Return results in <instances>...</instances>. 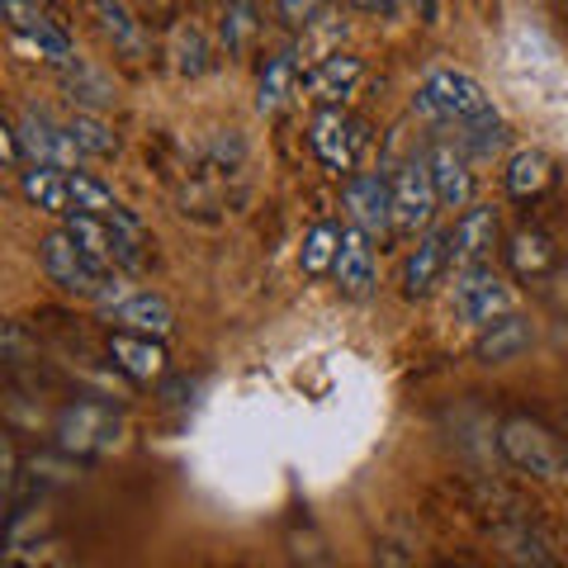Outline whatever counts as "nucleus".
Segmentation results:
<instances>
[{
  "instance_id": "obj_1",
  "label": "nucleus",
  "mask_w": 568,
  "mask_h": 568,
  "mask_svg": "<svg viewBox=\"0 0 568 568\" xmlns=\"http://www.w3.org/2000/svg\"><path fill=\"white\" fill-rule=\"evenodd\" d=\"M413 110L436 119V123H459V129H474V123L497 119L493 95L469 77V71H455V67H436L432 77L422 81Z\"/></svg>"
},
{
  "instance_id": "obj_2",
  "label": "nucleus",
  "mask_w": 568,
  "mask_h": 568,
  "mask_svg": "<svg viewBox=\"0 0 568 568\" xmlns=\"http://www.w3.org/2000/svg\"><path fill=\"white\" fill-rule=\"evenodd\" d=\"M119 436H123V417L114 413L110 403H71L67 413L58 417V446L71 450V455H104V450H114L119 446Z\"/></svg>"
},
{
  "instance_id": "obj_3",
  "label": "nucleus",
  "mask_w": 568,
  "mask_h": 568,
  "mask_svg": "<svg viewBox=\"0 0 568 568\" xmlns=\"http://www.w3.org/2000/svg\"><path fill=\"white\" fill-rule=\"evenodd\" d=\"M497 446H503V455L521 474H530V478H564V469H568L559 440L549 436L540 422H526V417L503 422V432H497Z\"/></svg>"
},
{
  "instance_id": "obj_4",
  "label": "nucleus",
  "mask_w": 568,
  "mask_h": 568,
  "mask_svg": "<svg viewBox=\"0 0 568 568\" xmlns=\"http://www.w3.org/2000/svg\"><path fill=\"white\" fill-rule=\"evenodd\" d=\"M39 261H43V271H48L52 284H62L67 294H81V298H95L100 284H104V275H110L104 265H95L77 242L67 237V227H62V233H48V237H43Z\"/></svg>"
},
{
  "instance_id": "obj_5",
  "label": "nucleus",
  "mask_w": 568,
  "mask_h": 568,
  "mask_svg": "<svg viewBox=\"0 0 568 568\" xmlns=\"http://www.w3.org/2000/svg\"><path fill=\"white\" fill-rule=\"evenodd\" d=\"M308 148H313V156L323 162L327 171H351L355 166V156H361V148H365V129L355 123L346 110H336V104H327L323 114L313 119V129H308Z\"/></svg>"
},
{
  "instance_id": "obj_6",
  "label": "nucleus",
  "mask_w": 568,
  "mask_h": 568,
  "mask_svg": "<svg viewBox=\"0 0 568 568\" xmlns=\"http://www.w3.org/2000/svg\"><path fill=\"white\" fill-rule=\"evenodd\" d=\"M511 308H517V294H511L493 271H484V265L465 271V280L455 284V317L469 327H488Z\"/></svg>"
},
{
  "instance_id": "obj_7",
  "label": "nucleus",
  "mask_w": 568,
  "mask_h": 568,
  "mask_svg": "<svg viewBox=\"0 0 568 568\" xmlns=\"http://www.w3.org/2000/svg\"><path fill=\"white\" fill-rule=\"evenodd\" d=\"M6 24L24 48H33L39 58L71 62V33L62 24H52L39 0H6Z\"/></svg>"
},
{
  "instance_id": "obj_8",
  "label": "nucleus",
  "mask_w": 568,
  "mask_h": 568,
  "mask_svg": "<svg viewBox=\"0 0 568 568\" xmlns=\"http://www.w3.org/2000/svg\"><path fill=\"white\" fill-rule=\"evenodd\" d=\"M436 209H440V200H436V185H432V166L407 162L394 181V227L413 237L417 227H426L436 219Z\"/></svg>"
},
{
  "instance_id": "obj_9",
  "label": "nucleus",
  "mask_w": 568,
  "mask_h": 568,
  "mask_svg": "<svg viewBox=\"0 0 568 568\" xmlns=\"http://www.w3.org/2000/svg\"><path fill=\"white\" fill-rule=\"evenodd\" d=\"M20 142H24V152H29V162H39V166H62V171H71L81 162V148L71 142V133H67V123H52L48 114H39V110H29V114H20Z\"/></svg>"
},
{
  "instance_id": "obj_10",
  "label": "nucleus",
  "mask_w": 568,
  "mask_h": 568,
  "mask_svg": "<svg viewBox=\"0 0 568 568\" xmlns=\"http://www.w3.org/2000/svg\"><path fill=\"white\" fill-rule=\"evenodd\" d=\"M332 275H336V290L351 298H365L375 290V246H369V233L361 223L342 233V252H336Z\"/></svg>"
},
{
  "instance_id": "obj_11",
  "label": "nucleus",
  "mask_w": 568,
  "mask_h": 568,
  "mask_svg": "<svg viewBox=\"0 0 568 568\" xmlns=\"http://www.w3.org/2000/svg\"><path fill=\"white\" fill-rule=\"evenodd\" d=\"M110 361L138 384H152L166 375V351L162 336H142V332H114L110 336Z\"/></svg>"
},
{
  "instance_id": "obj_12",
  "label": "nucleus",
  "mask_w": 568,
  "mask_h": 568,
  "mask_svg": "<svg viewBox=\"0 0 568 568\" xmlns=\"http://www.w3.org/2000/svg\"><path fill=\"white\" fill-rule=\"evenodd\" d=\"M346 209L365 233H384V227H394V185H388L384 175H351Z\"/></svg>"
},
{
  "instance_id": "obj_13",
  "label": "nucleus",
  "mask_w": 568,
  "mask_h": 568,
  "mask_svg": "<svg viewBox=\"0 0 568 568\" xmlns=\"http://www.w3.org/2000/svg\"><path fill=\"white\" fill-rule=\"evenodd\" d=\"M530 342H536V327H530V317H521L517 308H511V313H503L497 323H488L484 332H478L474 355L484 365H507V361H517V355H526Z\"/></svg>"
},
{
  "instance_id": "obj_14",
  "label": "nucleus",
  "mask_w": 568,
  "mask_h": 568,
  "mask_svg": "<svg viewBox=\"0 0 568 568\" xmlns=\"http://www.w3.org/2000/svg\"><path fill=\"white\" fill-rule=\"evenodd\" d=\"M497 246V213L493 209H465V219L450 227V261L459 271L484 265L488 252Z\"/></svg>"
},
{
  "instance_id": "obj_15",
  "label": "nucleus",
  "mask_w": 568,
  "mask_h": 568,
  "mask_svg": "<svg viewBox=\"0 0 568 568\" xmlns=\"http://www.w3.org/2000/svg\"><path fill=\"white\" fill-rule=\"evenodd\" d=\"M446 265H450V233H426V237L413 246L407 265H403V294H407V298L432 294Z\"/></svg>"
},
{
  "instance_id": "obj_16",
  "label": "nucleus",
  "mask_w": 568,
  "mask_h": 568,
  "mask_svg": "<svg viewBox=\"0 0 568 568\" xmlns=\"http://www.w3.org/2000/svg\"><path fill=\"white\" fill-rule=\"evenodd\" d=\"M110 323L119 332H142V336H171L175 327V308L162 294H129L123 304L110 308Z\"/></svg>"
},
{
  "instance_id": "obj_17",
  "label": "nucleus",
  "mask_w": 568,
  "mask_h": 568,
  "mask_svg": "<svg viewBox=\"0 0 568 568\" xmlns=\"http://www.w3.org/2000/svg\"><path fill=\"white\" fill-rule=\"evenodd\" d=\"M361 81H365V62L351 58V52H332V58L317 62V71L308 77V91L323 104H336V110H342Z\"/></svg>"
},
{
  "instance_id": "obj_18",
  "label": "nucleus",
  "mask_w": 568,
  "mask_h": 568,
  "mask_svg": "<svg viewBox=\"0 0 568 568\" xmlns=\"http://www.w3.org/2000/svg\"><path fill=\"white\" fill-rule=\"evenodd\" d=\"M426 166H432V185H436L440 209H465V204L474 200V175H469L465 152H455V148H432Z\"/></svg>"
},
{
  "instance_id": "obj_19",
  "label": "nucleus",
  "mask_w": 568,
  "mask_h": 568,
  "mask_svg": "<svg viewBox=\"0 0 568 568\" xmlns=\"http://www.w3.org/2000/svg\"><path fill=\"white\" fill-rule=\"evenodd\" d=\"M67 237L81 246L85 256H91L95 265H104V271H119V246H114V227L110 219H100V213H67Z\"/></svg>"
},
{
  "instance_id": "obj_20",
  "label": "nucleus",
  "mask_w": 568,
  "mask_h": 568,
  "mask_svg": "<svg viewBox=\"0 0 568 568\" xmlns=\"http://www.w3.org/2000/svg\"><path fill=\"white\" fill-rule=\"evenodd\" d=\"M20 190H24V200L33 209H43V213H71V181H67V171L62 166H24L20 171Z\"/></svg>"
},
{
  "instance_id": "obj_21",
  "label": "nucleus",
  "mask_w": 568,
  "mask_h": 568,
  "mask_svg": "<svg viewBox=\"0 0 568 568\" xmlns=\"http://www.w3.org/2000/svg\"><path fill=\"white\" fill-rule=\"evenodd\" d=\"M549 181H555V162H549L540 148H526L507 162V190L517 194V200H536Z\"/></svg>"
},
{
  "instance_id": "obj_22",
  "label": "nucleus",
  "mask_w": 568,
  "mask_h": 568,
  "mask_svg": "<svg viewBox=\"0 0 568 568\" xmlns=\"http://www.w3.org/2000/svg\"><path fill=\"white\" fill-rule=\"evenodd\" d=\"M294 81H298V62H294V52H275V58L265 62V71H261V95H256V110H261V114H275L280 104L290 100Z\"/></svg>"
},
{
  "instance_id": "obj_23",
  "label": "nucleus",
  "mask_w": 568,
  "mask_h": 568,
  "mask_svg": "<svg viewBox=\"0 0 568 568\" xmlns=\"http://www.w3.org/2000/svg\"><path fill=\"white\" fill-rule=\"evenodd\" d=\"M62 85H67V95H71V104L77 110H110L114 104V85L100 77V71H91V67H67L62 71Z\"/></svg>"
},
{
  "instance_id": "obj_24",
  "label": "nucleus",
  "mask_w": 568,
  "mask_h": 568,
  "mask_svg": "<svg viewBox=\"0 0 568 568\" xmlns=\"http://www.w3.org/2000/svg\"><path fill=\"white\" fill-rule=\"evenodd\" d=\"M67 133L81 148V156H114L119 152V138L110 133V123H104L95 110H77V114H71Z\"/></svg>"
},
{
  "instance_id": "obj_25",
  "label": "nucleus",
  "mask_w": 568,
  "mask_h": 568,
  "mask_svg": "<svg viewBox=\"0 0 568 568\" xmlns=\"http://www.w3.org/2000/svg\"><path fill=\"white\" fill-rule=\"evenodd\" d=\"M336 252H342V227L332 223H317L313 233L304 237V252H298V265H304V275H327L336 265Z\"/></svg>"
},
{
  "instance_id": "obj_26",
  "label": "nucleus",
  "mask_w": 568,
  "mask_h": 568,
  "mask_svg": "<svg viewBox=\"0 0 568 568\" xmlns=\"http://www.w3.org/2000/svg\"><path fill=\"white\" fill-rule=\"evenodd\" d=\"M171 58H175V71L181 77H204V71L213 67V52H209V39L194 24H181L171 39Z\"/></svg>"
},
{
  "instance_id": "obj_27",
  "label": "nucleus",
  "mask_w": 568,
  "mask_h": 568,
  "mask_svg": "<svg viewBox=\"0 0 568 568\" xmlns=\"http://www.w3.org/2000/svg\"><path fill=\"white\" fill-rule=\"evenodd\" d=\"M67 181H71V209H81V213H114L119 200H114V190L100 181V175L91 171H67Z\"/></svg>"
},
{
  "instance_id": "obj_28",
  "label": "nucleus",
  "mask_w": 568,
  "mask_h": 568,
  "mask_svg": "<svg viewBox=\"0 0 568 568\" xmlns=\"http://www.w3.org/2000/svg\"><path fill=\"white\" fill-rule=\"evenodd\" d=\"M507 256H511V271L517 275H545L549 265H555V246H549L545 233H521L507 246Z\"/></svg>"
},
{
  "instance_id": "obj_29",
  "label": "nucleus",
  "mask_w": 568,
  "mask_h": 568,
  "mask_svg": "<svg viewBox=\"0 0 568 568\" xmlns=\"http://www.w3.org/2000/svg\"><path fill=\"white\" fill-rule=\"evenodd\" d=\"M252 33H256V0H227V14H223V43H227V52L237 58Z\"/></svg>"
},
{
  "instance_id": "obj_30",
  "label": "nucleus",
  "mask_w": 568,
  "mask_h": 568,
  "mask_svg": "<svg viewBox=\"0 0 568 568\" xmlns=\"http://www.w3.org/2000/svg\"><path fill=\"white\" fill-rule=\"evenodd\" d=\"M95 10H100L104 33H114L119 43L138 48V29H133V20H129V10H123V0H95Z\"/></svg>"
},
{
  "instance_id": "obj_31",
  "label": "nucleus",
  "mask_w": 568,
  "mask_h": 568,
  "mask_svg": "<svg viewBox=\"0 0 568 568\" xmlns=\"http://www.w3.org/2000/svg\"><path fill=\"white\" fill-rule=\"evenodd\" d=\"M317 10H323V0H280V14L290 24H308Z\"/></svg>"
},
{
  "instance_id": "obj_32",
  "label": "nucleus",
  "mask_w": 568,
  "mask_h": 568,
  "mask_svg": "<svg viewBox=\"0 0 568 568\" xmlns=\"http://www.w3.org/2000/svg\"><path fill=\"white\" fill-rule=\"evenodd\" d=\"M355 10H365V14H394L398 0H355Z\"/></svg>"
},
{
  "instance_id": "obj_33",
  "label": "nucleus",
  "mask_w": 568,
  "mask_h": 568,
  "mask_svg": "<svg viewBox=\"0 0 568 568\" xmlns=\"http://www.w3.org/2000/svg\"><path fill=\"white\" fill-rule=\"evenodd\" d=\"M417 6H422V14H432V10H436V0H417Z\"/></svg>"
}]
</instances>
